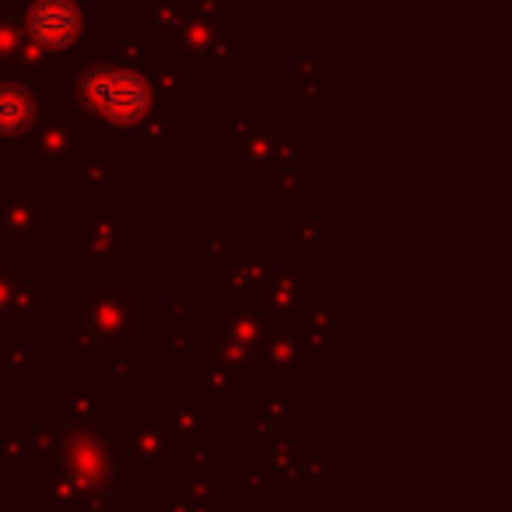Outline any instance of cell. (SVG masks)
<instances>
[{"label": "cell", "mask_w": 512, "mask_h": 512, "mask_svg": "<svg viewBox=\"0 0 512 512\" xmlns=\"http://www.w3.org/2000/svg\"><path fill=\"white\" fill-rule=\"evenodd\" d=\"M316 239H320V228H316V221L313 218H299L295 221V232H292V242L299 249H309V246H316Z\"/></svg>", "instance_id": "cell-11"}, {"label": "cell", "mask_w": 512, "mask_h": 512, "mask_svg": "<svg viewBox=\"0 0 512 512\" xmlns=\"http://www.w3.org/2000/svg\"><path fill=\"white\" fill-rule=\"evenodd\" d=\"M299 299H302V267H288L278 278H271V306L278 313L299 309Z\"/></svg>", "instance_id": "cell-9"}, {"label": "cell", "mask_w": 512, "mask_h": 512, "mask_svg": "<svg viewBox=\"0 0 512 512\" xmlns=\"http://www.w3.org/2000/svg\"><path fill=\"white\" fill-rule=\"evenodd\" d=\"M18 64H36V46L25 43L22 25L15 15L0 11V67H18Z\"/></svg>", "instance_id": "cell-8"}, {"label": "cell", "mask_w": 512, "mask_h": 512, "mask_svg": "<svg viewBox=\"0 0 512 512\" xmlns=\"http://www.w3.org/2000/svg\"><path fill=\"white\" fill-rule=\"evenodd\" d=\"M25 29H29L32 46H43L50 53L74 50L88 32L95 36L78 0H29L25 4Z\"/></svg>", "instance_id": "cell-2"}, {"label": "cell", "mask_w": 512, "mask_h": 512, "mask_svg": "<svg viewBox=\"0 0 512 512\" xmlns=\"http://www.w3.org/2000/svg\"><path fill=\"white\" fill-rule=\"evenodd\" d=\"M43 127V99L25 78H0V151H32Z\"/></svg>", "instance_id": "cell-3"}, {"label": "cell", "mask_w": 512, "mask_h": 512, "mask_svg": "<svg viewBox=\"0 0 512 512\" xmlns=\"http://www.w3.org/2000/svg\"><path fill=\"white\" fill-rule=\"evenodd\" d=\"M78 99L88 116L109 130H137L155 123L162 109V92H158L155 67L116 64V60H99L88 64L78 74Z\"/></svg>", "instance_id": "cell-1"}, {"label": "cell", "mask_w": 512, "mask_h": 512, "mask_svg": "<svg viewBox=\"0 0 512 512\" xmlns=\"http://www.w3.org/2000/svg\"><path fill=\"white\" fill-rule=\"evenodd\" d=\"M0 235L8 246L46 249V190L11 186L0 190Z\"/></svg>", "instance_id": "cell-4"}, {"label": "cell", "mask_w": 512, "mask_h": 512, "mask_svg": "<svg viewBox=\"0 0 512 512\" xmlns=\"http://www.w3.org/2000/svg\"><path fill=\"white\" fill-rule=\"evenodd\" d=\"M85 165H88V169L81 172V179H85V183H92V186L106 183V179L113 176V158H109V155H99L95 162H85Z\"/></svg>", "instance_id": "cell-10"}, {"label": "cell", "mask_w": 512, "mask_h": 512, "mask_svg": "<svg viewBox=\"0 0 512 512\" xmlns=\"http://www.w3.org/2000/svg\"><path fill=\"white\" fill-rule=\"evenodd\" d=\"M88 148L85 137H81V120L74 109L60 106L50 113V120L39 127L36 137V165L39 169H67V165L78 162V151Z\"/></svg>", "instance_id": "cell-5"}, {"label": "cell", "mask_w": 512, "mask_h": 512, "mask_svg": "<svg viewBox=\"0 0 512 512\" xmlns=\"http://www.w3.org/2000/svg\"><path fill=\"white\" fill-rule=\"evenodd\" d=\"M137 320V302L127 299L123 288H85V316L81 323H88V330H95L99 337H120L134 334Z\"/></svg>", "instance_id": "cell-6"}, {"label": "cell", "mask_w": 512, "mask_h": 512, "mask_svg": "<svg viewBox=\"0 0 512 512\" xmlns=\"http://www.w3.org/2000/svg\"><path fill=\"white\" fill-rule=\"evenodd\" d=\"M29 278L32 274L25 267H8V271L0 267V323H25L36 313L29 295Z\"/></svg>", "instance_id": "cell-7"}]
</instances>
